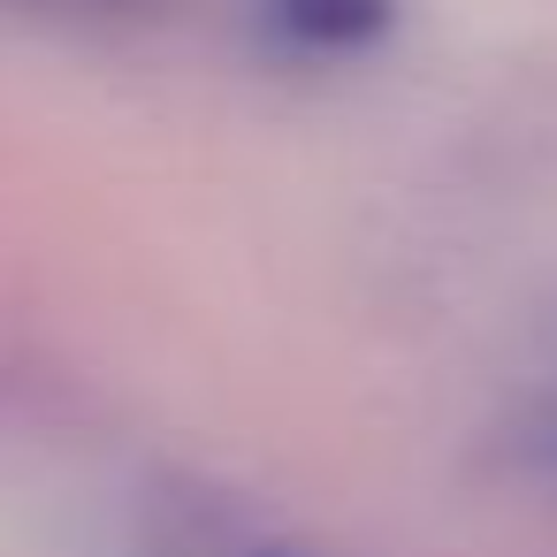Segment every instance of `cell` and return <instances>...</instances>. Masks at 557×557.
<instances>
[{"instance_id": "obj_3", "label": "cell", "mask_w": 557, "mask_h": 557, "mask_svg": "<svg viewBox=\"0 0 557 557\" xmlns=\"http://www.w3.org/2000/svg\"><path fill=\"white\" fill-rule=\"evenodd\" d=\"M260 557H298V549H260Z\"/></svg>"}, {"instance_id": "obj_1", "label": "cell", "mask_w": 557, "mask_h": 557, "mask_svg": "<svg viewBox=\"0 0 557 557\" xmlns=\"http://www.w3.org/2000/svg\"><path fill=\"white\" fill-rule=\"evenodd\" d=\"M397 16V0H268V24L306 54H367Z\"/></svg>"}, {"instance_id": "obj_2", "label": "cell", "mask_w": 557, "mask_h": 557, "mask_svg": "<svg viewBox=\"0 0 557 557\" xmlns=\"http://www.w3.org/2000/svg\"><path fill=\"white\" fill-rule=\"evenodd\" d=\"M534 458H542V466H557V412L534 428Z\"/></svg>"}]
</instances>
